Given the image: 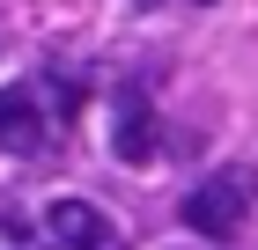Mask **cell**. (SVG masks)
Instances as JSON below:
<instances>
[{
    "label": "cell",
    "instance_id": "cell-1",
    "mask_svg": "<svg viewBox=\"0 0 258 250\" xmlns=\"http://www.w3.org/2000/svg\"><path fill=\"white\" fill-rule=\"evenodd\" d=\"M251 206H258V177L229 162V170H214L199 192H184L177 221H184L192 235H207V243H221V235H236V228H243V213H251Z\"/></svg>",
    "mask_w": 258,
    "mask_h": 250
},
{
    "label": "cell",
    "instance_id": "cell-2",
    "mask_svg": "<svg viewBox=\"0 0 258 250\" xmlns=\"http://www.w3.org/2000/svg\"><path fill=\"white\" fill-rule=\"evenodd\" d=\"M44 221H52V243L59 250H125L118 221H111L103 206H89V199H52Z\"/></svg>",
    "mask_w": 258,
    "mask_h": 250
},
{
    "label": "cell",
    "instance_id": "cell-3",
    "mask_svg": "<svg viewBox=\"0 0 258 250\" xmlns=\"http://www.w3.org/2000/svg\"><path fill=\"white\" fill-rule=\"evenodd\" d=\"M111 147H118V162H125V170H148V162L162 154V118H155V103H148V96H125V103H118Z\"/></svg>",
    "mask_w": 258,
    "mask_h": 250
},
{
    "label": "cell",
    "instance_id": "cell-4",
    "mask_svg": "<svg viewBox=\"0 0 258 250\" xmlns=\"http://www.w3.org/2000/svg\"><path fill=\"white\" fill-rule=\"evenodd\" d=\"M0 147H15V154L44 147V111L30 89H0Z\"/></svg>",
    "mask_w": 258,
    "mask_h": 250
},
{
    "label": "cell",
    "instance_id": "cell-5",
    "mask_svg": "<svg viewBox=\"0 0 258 250\" xmlns=\"http://www.w3.org/2000/svg\"><path fill=\"white\" fill-rule=\"evenodd\" d=\"M140 8H162V0H140Z\"/></svg>",
    "mask_w": 258,
    "mask_h": 250
},
{
    "label": "cell",
    "instance_id": "cell-6",
    "mask_svg": "<svg viewBox=\"0 0 258 250\" xmlns=\"http://www.w3.org/2000/svg\"><path fill=\"white\" fill-rule=\"evenodd\" d=\"M207 8H214V0H207Z\"/></svg>",
    "mask_w": 258,
    "mask_h": 250
}]
</instances>
